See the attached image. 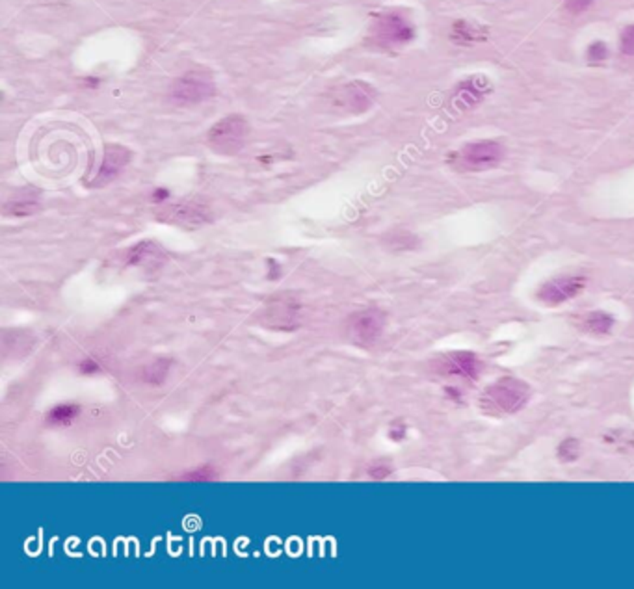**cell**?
I'll list each match as a JSON object with an SVG mask.
<instances>
[{
  "label": "cell",
  "instance_id": "obj_1",
  "mask_svg": "<svg viewBox=\"0 0 634 589\" xmlns=\"http://www.w3.org/2000/svg\"><path fill=\"white\" fill-rule=\"evenodd\" d=\"M528 398H530V387L527 383L515 377H502L487 387L480 398V405L484 409V413L501 417V414L517 413L519 409L525 407Z\"/></svg>",
  "mask_w": 634,
  "mask_h": 589
},
{
  "label": "cell",
  "instance_id": "obj_2",
  "mask_svg": "<svg viewBox=\"0 0 634 589\" xmlns=\"http://www.w3.org/2000/svg\"><path fill=\"white\" fill-rule=\"evenodd\" d=\"M248 138V123L242 116H227L220 119L208 130V147L222 156H233L240 153Z\"/></svg>",
  "mask_w": 634,
  "mask_h": 589
},
{
  "label": "cell",
  "instance_id": "obj_3",
  "mask_svg": "<svg viewBox=\"0 0 634 589\" xmlns=\"http://www.w3.org/2000/svg\"><path fill=\"white\" fill-rule=\"evenodd\" d=\"M504 158V145L497 140L473 142L454 153L452 164L461 171H482L495 168Z\"/></svg>",
  "mask_w": 634,
  "mask_h": 589
},
{
  "label": "cell",
  "instance_id": "obj_4",
  "mask_svg": "<svg viewBox=\"0 0 634 589\" xmlns=\"http://www.w3.org/2000/svg\"><path fill=\"white\" fill-rule=\"evenodd\" d=\"M370 36H372V41L379 47H400L415 37V28L404 13L387 11L374 21Z\"/></svg>",
  "mask_w": 634,
  "mask_h": 589
},
{
  "label": "cell",
  "instance_id": "obj_5",
  "mask_svg": "<svg viewBox=\"0 0 634 589\" xmlns=\"http://www.w3.org/2000/svg\"><path fill=\"white\" fill-rule=\"evenodd\" d=\"M216 86L213 76L203 69L188 71L171 84L170 97L177 104H198L214 95Z\"/></svg>",
  "mask_w": 634,
  "mask_h": 589
},
{
  "label": "cell",
  "instance_id": "obj_6",
  "mask_svg": "<svg viewBox=\"0 0 634 589\" xmlns=\"http://www.w3.org/2000/svg\"><path fill=\"white\" fill-rule=\"evenodd\" d=\"M299 302L296 297L278 296L267 302V307L261 314V324L272 331H296L299 327Z\"/></svg>",
  "mask_w": 634,
  "mask_h": 589
},
{
  "label": "cell",
  "instance_id": "obj_7",
  "mask_svg": "<svg viewBox=\"0 0 634 589\" xmlns=\"http://www.w3.org/2000/svg\"><path fill=\"white\" fill-rule=\"evenodd\" d=\"M156 219L175 227L198 229L213 219V212L201 201H181L160 208L156 212Z\"/></svg>",
  "mask_w": 634,
  "mask_h": 589
},
{
  "label": "cell",
  "instance_id": "obj_8",
  "mask_svg": "<svg viewBox=\"0 0 634 589\" xmlns=\"http://www.w3.org/2000/svg\"><path fill=\"white\" fill-rule=\"evenodd\" d=\"M385 313L379 309H365L356 313L348 322V334L359 348H372L385 330Z\"/></svg>",
  "mask_w": 634,
  "mask_h": 589
},
{
  "label": "cell",
  "instance_id": "obj_9",
  "mask_svg": "<svg viewBox=\"0 0 634 589\" xmlns=\"http://www.w3.org/2000/svg\"><path fill=\"white\" fill-rule=\"evenodd\" d=\"M433 372L439 376L464 377L469 381H476L482 372V361L473 351H450L433 361Z\"/></svg>",
  "mask_w": 634,
  "mask_h": 589
},
{
  "label": "cell",
  "instance_id": "obj_10",
  "mask_svg": "<svg viewBox=\"0 0 634 589\" xmlns=\"http://www.w3.org/2000/svg\"><path fill=\"white\" fill-rule=\"evenodd\" d=\"M584 287H586V279L581 276L555 277V279L544 283L538 288L536 297H538V302L555 307V305H562V303L579 296L584 290Z\"/></svg>",
  "mask_w": 634,
  "mask_h": 589
},
{
  "label": "cell",
  "instance_id": "obj_11",
  "mask_svg": "<svg viewBox=\"0 0 634 589\" xmlns=\"http://www.w3.org/2000/svg\"><path fill=\"white\" fill-rule=\"evenodd\" d=\"M130 151L123 145L110 144L102 151V160L99 170H97L95 179L91 181V186H107L112 182L116 177L125 170V165L130 162Z\"/></svg>",
  "mask_w": 634,
  "mask_h": 589
},
{
  "label": "cell",
  "instance_id": "obj_12",
  "mask_svg": "<svg viewBox=\"0 0 634 589\" xmlns=\"http://www.w3.org/2000/svg\"><path fill=\"white\" fill-rule=\"evenodd\" d=\"M374 102V90L365 82H352V84H346L339 91L337 95V104L339 107L348 108L353 114H361V111H367L368 108L372 107Z\"/></svg>",
  "mask_w": 634,
  "mask_h": 589
},
{
  "label": "cell",
  "instance_id": "obj_13",
  "mask_svg": "<svg viewBox=\"0 0 634 589\" xmlns=\"http://www.w3.org/2000/svg\"><path fill=\"white\" fill-rule=\"evenodd\" d=\"M125 264L127 266H144V268H156L162 264L164 253L158 250V245L151 240H144L140 244L133 245L125 253Z\"/></svg>",
  "mask_w": 634,
  "mask_h": 589
},
{
  "label": "cell",
  "instance_id": "obj_14",
  "mask_svg": "<svg viewBox=\"0 0 634 589\" xmlns=\"http://www.w3.org/2000/svg\"><path fill=\"white\" fill-rule=\"evenodd\" d=\"M490 90V82L484 76H473V79H467L465 82L458 86L456 90V104L461 108H473L476 107L482 99L485 97Z\"/></svg>",
  "mask_w": 634,
  "mask_h": 589
},
{
  "label": "cell",
  "instance_id": "obj_15",
  "mask_svg": "<svg viewBox=\"0 0 634 589\" xmlns=\"http://www.w3.org/2000/svg\"><path fill=\"white\" fill-rule=\"evenodd\" d=\"M80 405L75 402H64V404H56L45 413V424L53 426V428H65L71 426L79 419Z\"/></svg>",
  "mask_w": 634,
  "mask_h": 589
},
{
  "label": "cell",
  "instance_id": "obj_16",
  "mask_svg": "<svg viewBox=\"0 0 634 589\" xmlns=\"http://www.w3.org/2000/svg\"><path fill=\"white\" fill-rule=\"evenodd\" d=\"M171 365H173L171 359H168V357H158V359H155V361L149 363V365H145V367L138 372V379L144 383V385L160 387V385L168 379Z\"/></svg>",
  "mask_w": 634,
  "mask_h": 589
},
{
  "label": "cell",
  "instance_id": "obj_17",
  "mask_svg": "<svg viewBox=\"0 0 634 589\" xmlns=\"http://www.w3.org/2000/svg\"><path fill=\"white\" fill-rule=\"evenodd\" d=\"M614 316H610L608 313H602V311H593V313L586 314L584 320H582V330L588 331V333L597 334H608L614 327Z\"/></svg>",
  "mask_w": 634,
  "mask_h": 589
},
{
  "label": "cell",
  "instance_id": "obj_18",
  "mask_svg": "<svg viewBox=\"0 0 634 589\" xmlns=\"http://www.w3.org/2000/svg\"><path fill=\"white\" fill-rule=\"evenodd\" d=\"M39 201L34 196H19L13 197L10 201H6L4 214L6 216H15V218H25V216H32L38 212Z\"/></svg>",
  "mask_w": 634,
  "mask_h": 589
},
{
  "label": "cell",
  "instance_id": "obj_19",
  "mask_svg": "<svg viewBox=\"0 0 634 589\" xmlns=\"http://www.w3.org/2000/svg\"><path fill=\"white\" fill-rule=\"evenodd\" d=\"M220 478V470L214 465H199L196 468H190L187 473L177 474L175 480L190 483H208L216 482Z\"/></svg>",
  "mask_w": 634,
  "mask_h": 589
},
{
  "label": "cell",
  "instance_id": "obj_20",
  "mask_svg": "<svg viewBox=\"0 0 634 589\" xmlns=\"http://www.w3.org/2000/svg\"><path fill=\"white\" fill-rule=\"evenodd\" d=\"M385 245L393 251H407L415 250L419 245V238L415 234H411L410 231H393L385 236Z\"/></svg>",
  "mask_w": 634,
  "mask_h": 589
},
{
  "label": "cell",
  "instance_id": "obj_21",
  "mask_svg": "<svg viewBox=\"0 0 634 589\" xmlns=\"http://www.w3.org/2000/svg\"><path fill=\"white\" fill-rule=\"evenodd\" d=\"M452 39H456L458 43H471L475 39H480V32L475 27L459 21L452 27Z\"/></svg>",
  "mask_w": 634,
  "mask_h": 589
},
{
  "label": "cell",
  "instance_id": "obj_22",
  "mask_svg": "<svg viewBox=\"0 0 634 589\" xmlns=\"http://www.w3.org/2000/svg\"><path fill=\"white\" fill-rule=\"evenodd\" d=\"M581 454V445L576 439H565V441L560 442L558 446V459L564 463L575 461L576 457Z\"/></svg>",
  "mask_w": 634,
  "mask_h": 589
},
{
  "label": "cell",
  "instance_id": "obj_23",
  "mask_svg": "<svg viewBox=\"0 0 634 589\" xmlns=\"http://www.w3.org/2000/svg\"><path fill=\"white\" fill-rule=\"evenodd\" d=\"M588 62H592V64H601L605 60L608 58V47L607 43L602 41H593L590 47H588Z\"/></svg>",
  "mask_w": 634,
  "mask_h": 589
},
{
  "label": "cell",
  "instance_id": "obj_24",
  "mask_svg": "<svg viewBox=\"0 0 634 589\" xmlns=\"http://www.w3.org/2000/svg\"><path fill=\"white\" fill-rule=\"evenodd\" d=\"M367 474L372 480H385L393 474V468H391V465L387 461H374L372 465L368 467Z\"/></svg>",
  "mask_w": 634,
  "mask_h": 589
},
{
  "label": "cell",
  "instance_id": "obj_25",
  "mask_svg": "<svg viewBox=\"0 0 634 589\" xmlns=\"http://www.w3.org/2000/svg\"><path fill=\"white\" fill-rule=\"evenodd\" d=\"M76 370H79L80 376H93V374H99L101 365H99L97 359H93V357H82V359L76 363Z\"/></svg>",
  "mask_w": 634,
  "mask_h": 589
},
{
  "label": "cell",
  "instance_id": "obj_26",
  "mask_svg": "<svg viewBox=\"0 0 634 589\" xmlns=\"http://www.w3.org/2000/svg\"><path fill=\"white\" fill-rule=\"evenodd\" d=\"M621 53L625 56H634V25L627 27L621 32Z\"/></svg>",
  "mask_w": 634,
  "mask_h": 589
},
{
  "label": "cell",
  "instance_id": "obj_27",
  "mask_svg": "<svg viewBox=\"0 0 634 589\" xmlns=\"http://www.w3.org/2000/svg\"><path fill=\"white\" fill-rule=\"evenodd\" d=\"M595 0H565V10L569 11V13H582V11H586L590 6L593 4Z\"/></svg>",
  "mask_w": 634,
  "mask_h": 589
},
{
  "label": "cell",
  "instance_id": "obj_28",
  "mask_svg": "<svg viewBox=\"0 0 634 589\" xmlns=\"http://www.w3.org/2000/svg\"><path fill=\"white\" fill-rule=\"evenodd\" d=\"M387 437H389L393 442H402L405 437H407V428H405L402 422H395V424L391 426V430H389V433H387Z\"/></svg>",
  "mask_w": 634,
  "mask_h": 589
},
{
  "label": "cell",
  "instance_id": "obj_29",
  "mask_svg": "<svg viewBox=\"0 0 634 589\" xmlns=\"http://www.w3.org/2000/svg\"><path fill=\"white\" fill-rule=\"evenodd\" d=\"M279 277H281V266L276 262V259H268V279L278 281Z\"/></svg>",
  "mask_w": 634,
  "mask_h": 589
},
{
  "label": "cell",
  "instance_id": "obj_30",
  "mask_svg": "<svg viewBox=\"0 0 634 589\" xmlns=\"http://www.w3.org/2000/svg\"><path fill=\"white\" fill-rule=\"evenodd\" d=\"M151 199L155 203H164L170 199V190H166V188H155L153 194H151Z\"/></svg>",
  "mask_w": 634,
  "mask_h": 589
}]
</instances>
